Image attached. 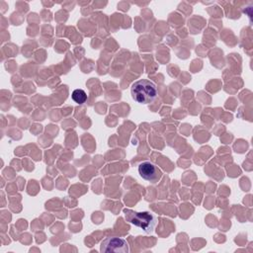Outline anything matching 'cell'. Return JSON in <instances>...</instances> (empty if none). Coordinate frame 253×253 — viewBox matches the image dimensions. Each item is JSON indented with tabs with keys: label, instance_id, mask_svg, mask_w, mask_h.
<instances>
[{
	"label": "cell",
	"instance_id": "cell-3",
	"mask_svg": "<svg viewBox=\"0 0 253 253\" xmlns=\"http://www.w3.org/2000/svg\"><path fill=\"white\" fill-rule=\"evenodd\" d=\"M100 251L103 253H127L129 248L125 238L110 236L102 240L100 244Z\"/></svg>",
	"mask_w": 253,
	"mask_h": 253
},
{
	"label": "cell",
	"instance_id": "cell-2",
	"mask_svg": "<svg viewBox=\"0 0 253 253\" xmlns=\"http://www.w3.org/2000/svg\"><path fill=\"white\" fill-rule=\"evenodd\" d=\"M130 94L132 99L139 104H149L157 97L156 85L147 79H138L131 84Z\"/></svg>",
	"mask_w": 253,
	"mask_h": 253
},
{
	"label": "cell",
	"instance_id": "cell-1",
	"mask_svg": "<svg viewBox=\"0 0 253 253\" xmlns=\"http://www.w3.org/2000/svg\"><path fill=\"white\" fill-rule=\"evenodd\" d=\"M124 213L127 222L141 228L148 234L154 231L158 222L156 214L152 211H135L129 209H124Z\"/></svg>",
	"mask_w": 253,
	"mask_h": 253
},
{
	"label": "cell",
	"instance_id": "cell-4",
	"mask_svg": "<svg viewBox=\"0 0 253 253\" xmlns=\"http://www.w3.org/2000/svg\"><path fill=\"white\" fill-rule=\"evenodd\" d=\"M138 174L140 177L150 183H157L161 177H162V172L161 170L151 161H142L138 164L137 167Z\"/></svg>",
	"mask_w": 253,
	"mask_h": 253
},
{
	"label": "cell",
	"instance_id": "cell-5",
	"mask_svg": "<svg viewBox=\"0 0 253 253\" xmlns=\"http://www.w3.org/2000/svg\"><path fill=\"white\" fill-rule=\"evenodd\" d=\"M71 98L78 105H82L87 100V94L82 89H75L71 94Z\"/></svg>",
	"mask_w": 253,
	"mask_h": 253
}]
</instances>
